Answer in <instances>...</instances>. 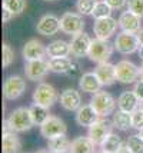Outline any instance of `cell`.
<instances>
[{
  "instance_id": "obj_5",
  "label": "cell",
  "mask_w": 143,
  "mask_h": 153,
  "mask_svg": "<svg viewBox=\"0 0 143 153\" xmlns=\"http://www.w3.org/2000/svg\"><path fill=\"white\" fill-rule=\"evenodd\" d=\"M116 76H117V82L123 85L136 83L137 79L140 77V67H137L130 60H120L116 65Z\"/></svg>"
},
{
  "instance_id": "obj_15",
  "label": "cell",
  "mask_w": 143,
  "mask_h": 153,
  "mask_svg": "<svg viewBox=\"0 0 143 153\" xmlns=\"http://www.w3.org/2000/svg\"><path fill=\"white\" fill-rule=\"evenodd\" d=\"M21 54L24 60H34V59H41L47 54V46H44L40 40L37 39H30L24 43Z\"/></svg>"
},
{
  "instance_id": "obj_31",
  "label": "cell",
  "mask_w": 143,
  "mask_h": 153,
  "mask_svg": "<svg viewBox=\"0 0 143 153\" xmlns=\"http://www.w3.org/2000/svg\"><path fill=\"white\" fill-rule=\"evenodd\" d=\"M112 10H113V7L110 6L106 0H103V1H97V3H96V6H95V10H93V13H92V16H93L95 19L109 17V16H112Z\"/></svg>"
},
{
  "instance_id": "obj_33",
  "label": "cell",
  "mask_w": 143,
  "mask_h": 153,
  "mask_svg": "<svg viewBox=\"0 0 143 153\" xmlns=\"http://www.w3.org/2000/svg\"><path fill=\"white\" fill-rule=\"evenodd\" d=\"M14 62V52L13 49L9 46L7 43H3L1 47V63H3V69H7L13 65Z\"/></svg>"
},
{
  "instance_id": "obj_16",
  "label": "cell",
  "mask_w": 143,
  "mask_h": 153,
  "mask_svg": "<svg viewBox=\"0 0 143 153\" xmlns=\"http://www.w3.org/2000/svg\"><path fill=\"white\" fill-rule=\"evenodd\" d=\"M142 17L133 13L132 10H126L122 12L119 16V27L123 32H129V33H137L142 29V23H140Z\"/></svg>"
},
{
  "instance_id": "obj_14",
  "label": "cell",
  "mask_w": 143,
  "mask_h": 153,
  "mask_svg": "<svg viewBox=\"0 0 143 153\" xmlns=\"http://www.w3.org/2000/svg\"><path fill=\"white\" fill-rule=\"evenodd\" d=\"M60 30V19L55 14H44L36 25V32L41 36H55Z\"/></svg>"
},
{
  "instance_id": "obj_29",
  "label": "cell",
  "mask_w": 143,
  "mask_h": 153,
  "mask_svg": "<svg viewBox=\"0 0 143 153\" xmlns=\"http://www.w3.org/2000/svg\"><path fill=\"white\" fill-rule=\"evenodd\" d=\"M30 112H32V117H33L36 126H41L49 119V116H50L49 107H44L41 105H37V103H34L33 106H30Z\"/></svg>"
},
{
  "instance_id": "obj_9",
  "label": "cell",
  "mask_w": 143,
  "mask_h": 153,
  "mask_svg": "<svg viewBox=\"0 0 143 153\" xmlns=\"http://www.w3.org/2000/svg\"><path fill=\"white\" fill-rule=\"evenodd\" d=\"M50 66H49V60H46L44 57L41 59H34V60H27L26 66H24V73L26 77L29 80H41L46 77V74L49 73Z\"/></svg>"
},
{
  "instance_id": "obj_34",
  "label": "cell",
  "mask_w": 143,
  "mask_h": 153,
  "mask_svg": "<svg viewBox=\"0 0 143 153\" xmlns=\"http://www.w3.org/2000/svg\"><path fill=\"white\" fill-rule=\"evenodd\" d=\"M96 0H77L76 1V9L77 12L83 16L86 14H92L93 10H95V6H96Z\"/></svg>"
},
{
  "instance_id": "obj_21",
  "label": "cell",
  "mask_w": 143,
  "mask_h": 153,
  "mask_svg": "<svg viewBox=\"0 0 143 153\" xmlns=\"http://www.w3.org/2000/svg\"><path fill=\"white\" fill-rule=\"evenodd\" d=\"M139 102H140V99L137 97L133 90H126L117 97V107L120 110L132 113L139 107Z\"/></svg>"
},
{
  "instance_id": "obj_4",
  "label": "cell",
  "mask_w": 143,
  "mask_h": 153,
  "mask_svg": "<svg viewBox=\"0 0 143 153\" xmlns=\"http://www.w3.org/2000/svg\"><path fill=\"white\" fill-rule=\"evenodd\" d=\"M59 99H60V96L57 93V90L50 83L41 82L37 85V87L33 92V102L44 107H52Z\"/></svg>"
},
{
  "instance_id": "obj_13",
  "label": "cell",
  "mask_w": 143,
  "mask_h": 153,
  "mask_svg": "<svg viewBox=\"0 0 143 153\" xmlns=\"http://www.w3.org/2000/svg\"><path fill=\"white\" fill-rule=\"evenodd\" d=\"M90 45H92V39H90L89 34H86L84 32L75 34L72 42H70V54L75 56L76 59L84 57L89 54Z\"/></svg>"
},
{
  "instance_id": "obj_44",
  "label": "cell",
  "mask_w": 143,
  "mask_h": 153,
  "mask_svg": "<svg viewBox=\"0 0 143 153\" xmlns=\"http://www.w3.org/2000/svg\"><path fill=\"white\" fill-rule=\"evenodd\" d=\"M139 107H140V109H142V110H143V99L140 100V102H139Z\"/></svg>"
},
{
  "instance_id": "obj_42",
  "label": "cell",
  "mask_w": 143,
  "mask_h": 153,
  "mask_svg": "<svg viewBox=\"0 0 143 153\" xmlns=\"http://www.w3.org/2000/svg\"><path fill=\"white\" fill-rule=\"evenodd\" d=\"M137 54H139V57L143 60V45H140V47H139V50H137Z\"/></svg>"
},
{
  "instance_id": "obj_23",
  "label": "cell",
  "mask_w": 143,
  "mask_h": 153,
  "mask_svg": "<svg viewBox=\"0 0 143 153\" xmlns=\"http://www.w3.org/2000/svg\"><path fill=\"white\" fill-rule=\"evenodd\" d=\"M70 54V43L66 40H53L47 45V56L49 57H66Z\"/></svg>"
},
{
  "instance_id": "obj_36",
  "label": "cell",
  "mask_w": 143,
  "mask_h": 153,
  "mask_svg": "<svg viewBox=\"0 0 143 153\" xmlns=\"http://www.w3.org/2000/svg\"><path fill=\"white\" fill-rule=\"evenodd\" d=\"M127 9L143 19V0H129L127 1Z\"/></svg>"
},
{
  "instance_id": "obj_17",
  "label": "cell",
  "mask_w": 143,
  "mask_h": 153,
  "mask_svg": "<svg viewBox=\"0 0 143 153\" xmlns=\"http://www.w3.org/2000/svg\"><path fill=\"white\" fill-rule=\"evenodd\" d=\"M60 105L64 110H69V112H75L79 107L82 106V97H80V93L73 89V87H67L64 89L60 94Z\"/></svg>"
},
{
  "instance_id": "obj_11",
  "label": "cell",
  "mask_w": 143,
  "mask_h": 153,
  "mask_svg": "<svg viewBox=\"0 0 143 153\" xmlns=\"http://www.w3.org/2000/svg\"><path fill=\"white\" fill-rule=\"evenodd\" d=\"M84 29V20L80 14L67 12L60 17V30L66 34H79Z\"/></svg>"
},
{
  "instance_id": "obj_10",
  "label": "cell",
  "mask_w": 143,
  "mask_h": 153,
  "mask_svg": "<svg viewBox=\"0 0 143 153\" xmlns=\"http://www.w3.org/2000/svg\"><path fill=\"white\" fill-rule=\"evenodd\" d=\"M117 27H119V20L109 16V17H103V19H95L93 32L97 39L109 40L116 33Z\"/></svg>"
},
{
  "instance_id": "obj_24",
  "label": "cell",
  "mask_w": 143,
  "mask_h": 153,
  "mask_svg": "<svg viewBox=\"0 0 143 153\" xmlns=\"http://www.w3.org/2000/svg\"><path fill=\"white\" fill-rule=\"evenodd\" d=\"M95 143L89 136H77L75 140H72L70 152L73 153H93L95 152Z\"/></svg>"
},
{
  "instance_id": "obj_3",
  "label": "cell",
  "mask_w": 143,
  "mask_h": 153,
  "mask_svg": "<svg viewBox=\"0 0 143 153\" xmlns=\"http://www.w3.org/2000/svg\"><path fill=\"white\" fill-rule=\"evenodd\" d=\"M113 50H115V45H112L109 40L96 37L95 40H92L87 56L95 63H104V62H109V59L113 54Z\"/></svg>"
},
{
  "instance_id": "obj_6",
  "label": "cell",
  "mask_w": 143,
  "mask_h": 153,
  "mask_svg": "<svg viewBox=\"0 0 143 153\" xmlns=\"http://www.w3.org/2000/svg\"><path fill=\"white\" fill-rule=\"evenodd\" d=\"M140 47V42L136 33L129 32H120L115 39V49L122 54H132L137 52Z\"/></svg>"
},
{
  "instance_id": "obj_41",
  "label": "cell",
  "mask_w": 143,
  "mask_h": 153,
  "mask_svg": "<svg viewBox=\"0 0 143 153\" xmlns=\"http://www.w3.org/2000/svg\"><path fill=\"white\" fill-rule=\"evenodd\" d=\"M137 37H139V42H140V45H143V29H140L139 32H137Z\"/></svg>"
},
{
  "instance_id": "obj_19",
  "label": "cell",
  "mask_w": 143,
  "mask_h": 153,
  "mask_svg": "<svg viewBox=\"0 0 143 153\" xmlns=\"http://www.w3.org/2000/svg\"><path fill=\"white\" fill-rule=\"evenodd\" d=\"M99 113L96 112L92 105L80 106L76 110V123L82 127H90L96 120H99Z\"/></svg>"
},
{
  "instance_id": "obj_45",
  "label": "cell",
  "mask_w": 143,
  "mask_h": 153,
  "mask_svg": "<svg viewBox=\"0 0 143 153\" xmlns=\"http://www.w3.org/2000/svg\"><path fill=\"white\" fill-rule=\"evenodd\" d=\"M139 134H140V136L143 137V129H140V130H139Z\"/></svg>"
},
{
  "instance_id": "obj_43",
  "label": "cell",
  "mask_w": 143,
  "mask_h": 153,
  "mask_svg": "<svg viewBox=\"0 0 143 153\" xmlns=\"http://www.w3.org/2000/svg\"><path fill=\"white\" fill-rule=\"evenodd\" d=\"M140 79H143V63H142V66H140Z\"/></svg>"
},
{
  "instance_id": "obj_39",
  "label": "cell",
  "mask_w": 143,
  "mask_h": 153,
  "mask_svg": "<svg viewBox=\"0 0 143 153\" xmlns=\"http://www.w3.org/2000/svg\"><path fill=\"white\" fill-rule=\"evenodd\" d=\"M133 92L136 93V96L139 99H143V79L142 80H137L135 83V87H133Z\"/></svg>"
},
{
  "instance_id": "obj_12",
  "label": "cell",
  "mask_w": 143,
  "mask_h": 153,
  "mask_svg": "<svg viewBox=\"0 0 143 153\" xmlns=\"http://www.w3.org/2000/svg\"><path fill=\"white\" fill-rule=\"evenodd\" d=\"M40 133L44 139L49 140L52 137L60 136V134H66L67 133V126L60 117L49 116V119L40 126Z\"/></svg>"
},
{
  "instance_id": "obj_25",
  "label": "cell",
  "mask_w": 143,
  "mask_h": 153,
  "mask_svg": "<svg viewBox=\"0 0 143 153\" xmlns=\"http://www.w3.org/2000/svg\"><path fill=\"white\" fill-rule=\"evenodd\" d=\"M70 145H72V142L67 139L66 134H60V136H56V137H52V139L47 140L49 152L53 153L70 152Z\"/></svg>"
},
{
  "instance_id": "obj_38",
  "label": "cell",
  "mask_w": 143,
  "mask_h": 153,
  "mask_svg": "<svg viewBox=\"0 0 143 153\" xmlns=\"http://www.w3.org/2000/svg\"><path fill=\"white\" fill-rule=\"evenodd\" d=\"M106 1H107L115 10H120V9H123L124 6H127V1H129V0H106Z\"/></svg>"
},
{
  "instance_id": "obj_2",
  "label": "cell",
  "mask_w": 143,
  "mask_h": 153,
  "mask_svg": "<svg viewBox=\"0 0 143 153\" xmlns=\"http://www.w3.org/2000/svg\"><path fill=\"white\" fill-rule=\"evenodd\" d=\"M90 105H92L93 109L99 113L100 117H107L109 114H112L115 112L117 102H116L115 97H113L109 92L99 90V92L93 93L92 99H90Z\"/></svg>"
},
{
  "instance_id": "obj_22",
  "label": "cell",
  "mask_w": 143,
  "mask_h": 153,
  "mask_svg": "<svg viewBox=\"0 0 143 153\" xmlns=\"http://www.w3.org/2000/svg\"><path fill=\"white\" fill-rule=\"evenodd\" d=\"M1 150H3V153H14V152H20L21 150V142L17 137L16 132H13V130L3 132Z\"/></svg>"
},
{
  "instance_id": "obj_26",
  "label": "cell",
  "mask_w": 143,
  "mask_h": 153,
  "mask_svg": "<svg viewBox=\"0 0 143 153\" xmlns=\"http://www.w3.org/2000/svg\"><path fill=\"white\" fill-rule=\"evenodd\" d=\"M113 126L120 130V132H127L130 127H132V113L129 112H124V110H117L115 114H113Z\"/></svg>"
},
{
  "instance_id": "obj_8",
  "label": "cell",
  "mask_w": 143,
  "mask_h": 153,
  "mask_svg": "<svg viewBox=\"0 0 143 153\" xmlns=\"http://www.w3.org/2000/svg\"><path fill=\"white\" fill-rule=\"evenodd\" d=\"M26 90V80L21 76L12 74L9 76L3 83V96L6 100H16L19 99Z\"/></svg>"
},
{
  "instance_id": "obj_7",
  "label": "cell",
  "mask_w": 143,
  "mask_h": 153,
  "mask_svg": "<svg viewBox=\"0 0 143 153\" xmlns=\"http://www.w3.org/2000/svg\"><path fill=\"white\" fill-rule=\"evenodd\" d=\"M112 127H115L113 122L107 120L106 117H102V119L99 117V120H96L95 123L89 127L87 136L92 139V142L95 143L96 146H100L106 140V137L112 133Z\"/></svg>"
},
{
  "instance_id": "obj_28",
  "label": "cell",
  "mask_w": 143,
  "mask_h": 153,
  "mask_svg": "<svg viewBox=\"0 0 143 153\" xmlns=\"http://www.w3.org/2000/svg\"><path fill=\"white\" fill-rule=\"evenodd\" d=\"M122 139L120 136L116 133H110L106 140L100 145V149H102L103 153H119V149L122 146Z\"/></svg>"
},
{
  "instance_id": "obj_18",
  "label": "cell",
  "mask_w": 143,
  "mask_h": 153,
  "mask_svg": "<svg viewBox=\"0 0 143 153\" xmlns=\"http://www.w3.org/2000/svg\"><path fill=\"white\" fill-rule=\"evenodd\" d=\"M95 73L100 79L103 86H112V85H115V82L117 80V76H116V65H112L109 62L97 63V67L95 69Z\"/></svg>"
},
{
  "instance_id": "obj_46",
  "label": "cell",
  "mask_w": 143,
  "mask_h": 153,
  "mask_svg": "<svg viewBox=\"0 0 143 153\" xmlns=\"http://www.w3.org/2000/svg\"><path fill=\"white\" fill-rule=\"evenodd\" d=\"M44 1H56V0H44Z\"/></svg>"
},
{
  "instance_id": "obj_27",
  "label": "cell",
  "mask_w": 143,
  "mask_h": 153,
  "mask_svg": "<svg viewBox=\"0 0 143 153\" xmlns=\"http://www.w3.org/2000/svg\"><path fill=\"white\" fill-rule=\"evenodd\" d=\"M72 60L66 57H50L49 60V66H50V72L57 74H66L69 72V69L72 66Z\"/></svg>"
},
{
  "instance_id": "obj_37",
  "label": "cell",
  "mask_w": 143,
  "mask_h": 153,
  "mask_svg": "<svg viewBox=\"0 0 143 153\" xmlns=\"http://www.w3.org/2000/svg\"><path fill=\"white\" fill-rule=\"evenodd\" d=\"M82 70H80V66H79V63H76V62H73L72 63V66H70V69H69V72L66 73V76H69V77H72V79H80V76H82Z\"/></svg>"
},
{
  "instance_id": "obj_35",
  "label": "cell",
  "mask_w": 143,
  "mask_h": 153,
  "mask_svg": "<svg viewBox=\"0 0 143 153\" xmlns=\"http://www.w3.org/2000/svg\"><path fill=\"white\" fill-rule=\"evenodd\" d=\"M132 127H135L136 130L143 129V110L140 107L132 112Z\"/></svg>"
},
{
  "instance_id": "obj_1",
  "label": "cell",
  "mask_w": 143,
  "mask_h": 153,
  "mask_svg": "<svg viewBox=\"0 0 143 153\" xmlns=\"http://www.w3.org/2000/svg\"><path fill=\"white\" fill-rule=\"evenodd\" d=\"M7 126L10 130L16 133H24L30 130L34 125V120L32 117L30 107H17L10 113V116L6 119Z\"/></svg>"
},
{
  "instance_id": "obj_32",
  "label": "cell",
  "mask_w": 143,
  "mask_h": 153,
  "mask_svg": "<svg viewBox=\"0 0 143 153\" xmlns=\"http://www.w3.org/2000/svg\"><path fill=\"white\" fill-rule=\"evenodd\" d=\"M130 153H143V137L140 134H132L126 140Z\"/></svg>"
},
{
  "instance_id": "obj_30",
  "label": "cell",
  "mask_w": 143,
  "mask_h": 153,
  "mask_svg": "<svg viewBox=\"0 0 143 153\" xmlns=\"http://www.w3.org/2000/svg\"><path fill=\"white\" fill-rule=\"evenodd\" d=\"M1 6L7 10H10L14 16H17V14H21L26 10L27 3H26V0H3Z\"/></svg>"
},
{
  "instance_id": "obj_20",
  "label": "cell",
  "mask_w": 143,
  "mask_h": 153,
  "mask_svg": "<svg viewBox=\"0 0 143 153\" xmlns=\"http://www.w3.org/2000/svg\"><path fill=\"white\" fill-rule=\"evenodd\" d=\"M102 82L96 73H83L79 79V89L84 93L93 94L102 89Z\"/></svg>"
},
{
  "instance_id": "obj_40",
  "label": "cell",
  "mask_w": 143,
  "mask_h": 153,
  "mask_svg": "<svg viewBox=\"0 0 143 153\" xmlns=\"http://www.w3.org/2000/svg\"><path fill=\"white\" fill-rule=\"evenodd\" d=\"M13 16H14V14L12 13L10 10H7V9H4V7H3V13H1V19H3V23H7V22L12 19Z\"/></svg>"
}]
</instances>
